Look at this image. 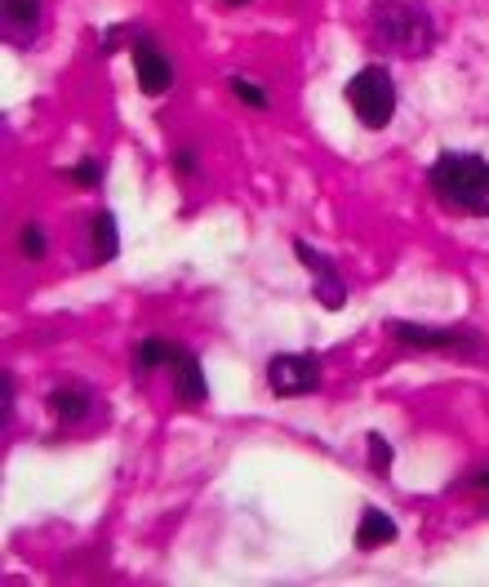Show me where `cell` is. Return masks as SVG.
<instances>
[{
	"instance_id": "obj_1",
	"label": "cell",
	"mask_w": 489,
	"mask_h": 587,
	"mask_svg": "<svg viewBox=\"0 0 489 587\" xmlns=\"http://www.w3.org/2000/svg\"><path fill=\"white\" fill-rule=\"evenodd\" d=\"M432 191L458 214H476L489 219V161L471 156V152H445L432 161L428 169Z\"/></svg>"
},
{
	"instance_id": "obj_2",
	"label": "cell",
	"mask_w": 489,
	"mask_h": 587,
	"mask_svg": "<svg viewBox=\"0 0 489 587\" xmlns=\"http://www.w3.org/2000/svg\"><path fill=\"white\" fill-rule=\"evenodd\" d=\"M370 32L396 58H423L436 45V23L414 0H379L370 10Z\"/></svg>"
},
{
	"instance_id": "obj_3",
	"label": "cell",
	"mask_w": 489,
	"mask_h": 587,
	"mask_svg": "<svg viewBox=\"0 0 489 587\" xmlns=\"http://www.w3.org/2000/svg\"><path fill=\"white\" fill-rule=\"evenodd\" d=\"M347 107L357 111V120L365 129H383L396 116V85L383 68H361L347 81Z\"/></svg>"
},
{
	"instance_id": "obj_4",
	"label": "cell",
	"mask_w": 489,
	"mask_h": 587,
	"mask_svg": "<svg viewBox=\"0 0 489 587\" xmlns=\"http://www.w3.org/2000/svg\"><path fill=\"white\" fill-rule=\"evenodd\" d=\"M267 383L276 397H312V391L321 387V365L316 356L307 352H281V356H271L267 361Z\"/></svg>"
},
{
	"instance_id": "obj_5",
	"label": "cell",
	"mask_w": 489,
	"mask_h": 587,
	"mask_svg": "<svg viewBox=\"0 0 489 587\" xmlns=\"http://www.w3.org/2000/svg\"><path fill=\"white\" fill-rule=\"evenodd\" d=\"M392 334L409 348H432V352H458L467 361H476L485 352V343L467 330H423V325H405V320H392Z\"/></svg>"
},
{
	"instance_id": "obj_6",
	"label": "cell",
	"mask_w": 489,
	"mask_h": 587,
	"mask_svg": "<svg viewBox=\"0 0 489 587\" xmlns=\"http://www.w3.org/2000/svg\"><path fill=\"white\" fill-rule=\"evenodd\" d=\"M294 258H299L303 268H312V277H316V303L329 307V312H338V307L347 303V285H342V272H338L334 258L321 254L316 245H307L303 236L294 240Z\"/></svg>"
},
{
	"instance_id": "obj_7",
	"label": "cell",
	"mask_w": 489,
	"mask_h": 587,
	"mask_svg": "<svg viewBox=\"0 0 489 587\" xmlns=\"http://www.w3.org/2000/svg\"><path fill=\"white\" fill-rule=\"evenodd\" d=\"M133 72H138V90H143L148 98H161V94L174 85L170 58H165L161 45L148 40V36H138V40H133Z\"/></svg>"
},
{
	"instance_id": "obj_8",
	"label": "cell",
	"mask_w": 489,
	"mask_h": 587,
	"mask_svg": "<svg viewBox=\"0 0 489 587\" xmlns=\"http://www.w3.org/2000/svg\"><path fill=\"white\" fill-rule=\"evenodd\" d=\"M170 374H174V391H178V401H183V406H200V401L209 397V391H205V374H200V361H196L187 348L174 352Z\"/></svg>"
},
{
	"instance_id": "obj_9",
	"label": "cell",
	"mask_w": 489,
	"mask_h": 587,
	"mask_svg": "<svg viewBox=\"0 0 489 587\" xmlns=\"http://www.w3.org/2000/svg\"><path fill=\"white\" fill-rule=\"evenodd\" d=\"M392 539H396V520H392L387 512L370 507V512L361 516V526H357V548H361V552H374V548H387Z\"/></svg>"
},
{
	"instance_id": "obj_10",
	"label": "cell",
	"mask_w": 489,
	"mask_h": 587,
	"mask_svg": "<svg viewBox=\"0 0 489 587\" xmlns=\"http://www.w3.org/2000/svg\"><path fill=\"white\" fill-rule=\"evenodd\" d=\"M40 27V0H5V36L32 40Z\"/></svg>"
},
{
	"instance_id": "obj_11",
	"label": "cell",
	"mask_w": 489,
	"mask_h": 587,
	"mask_svg": "<svg viewBox=\"0 0 489 587\" xmlns=\"http://www.w3.org/2000/svg\"><path fill=\"white\" fill-rule=\"evenodd\" d=\"M49 410L58 423H81L90 414V391L85 387H62V391H49Z\"/></svg>"
},
{
	"instance_id": "obj_12",
	"label": "cell",
	"mask_w": 489,
	"mask_h": 587,
	"mask_svg": "<svg viewBox=\"0 0 489 587\" xmlns=\"http://www.w3.org/2000/svg\"><path fill=\"white\" fill-rule=\"evenodd\" d=\"M174 352H178V343H170V339H148L143 348H138V369H170V361H174Z\"/></svg>"
},
{
	"instance_id": "obj_13",
	"label": "cell",
	"mask_w": 489,
	"mask_h": 587,
	"mask_svg": "<svg viewBox=\"0 0 489 587\" xmlns=\"http://www.w3.org/2000/svg\"><path fill=\"white\" fill-rule=\"evenodd\" d=\"M94 249H98V258L107 263V258L120 249V236H116V219L107 214V210H98L94 214Z\"/></svg>"
},
{
	"instance_id": "obj_14",
	"label": "cell",
	"mask_w": 489,
	"mask_h": 587,
	"mask_svg": "<svg viewBox=\"0 0 489 587\" xmlns=\"http://www.w3.org/2000/svg\"><path fill=\"white\" fill-rule=\"evenodd\" d=\"M365 454H370V468H374L379 477H387V472H392V445H387V436L370 432V436H365Z\"/></svg>"
},
{
	"instance_id": "obj_15",
	"label": "cell",
	"mask_w": 489,
	"mask_h": 587,
	"mask_svg": "<svg viewBox=\"0 0 489 587\" xmlns=\"http://www.w3.org/2000/svg\"><path fill=\"white\" fill-rule=\"evenodd\" d=\"M19 245H23V254H27V258H45V249H49V240H45V227L27 223V227L19 232Z\"/></svg>"
},
{
	"instance_id": "obj_16",
	"label": "cell",
	"mask_w": 489,
	"mask_h": 587,
	"mask_svg": "<svg viewBox=\"0 0 489 587\" xmlns=\"http://www.w3.org/2000/svg\"><path fill=\"white\" fill-rule=\"evenodd\" d=\"M232 94H236L241 103H249V107H267V90H258V85H249V81H241V77H232Z\"/></svg>"
},
{
	"instance_id": "obj_17",
	"label": "cell",
	"mask_w": 489,
	"mask_h": 587,
	"mask_svg": "<svg viewBox=\"0 0 489 587\" xmlns=\"http://www.w3.org/2000/svg\"><path fill=\"white\" fill-rule=\"evenodd\" d=\"M98 174H103V165H98V161H81V165L72 169V178H77L81 187H94V183H98Z\"/></svg>"
},
{
	"instance_id": "obj_18",
	"label": "cell",
	"mask_w": 489,
	"mask_h": 587,
	"mask_svg": "<svg viewBox=\"0 0 489 587\" xmlns=\"http://www.w3.org/2000/svg\"><path fill=\"white\" fill-rule=\"evenodd\" d=\"M0 387H5V397H0V401H5V427L14 423V374L5 369V374H0Z\"/></svg>"
},
{
	"instance_id": "obj_19",
	"label": "cell",
	"mask_w": 489,
	"mask_h": 587,
	"mask_svg": "<svg viewBox=\"0 0 489 587\" xmlns=\"http://www.w3.org/2000/svg\"><path fill=\"white\" fill-rule=\"evenodd\" d=\"M476 485H489V468H485V472H480V477H476Z\"/></svg>"
},
{
	"instance_id": "obj_20",
	"label": "cell",
	"mask_w": 489,
	"mask_h": 587,
	"mask_svg": "<svg viewBox=\"0 0 489 587\" xmlns=\"http://www.w3.org/2000/svg\"><path fill=\"white\" fill-rule=\"evenodd\" d=\"M228 5H249V0H228Z\"/></svg>"
}]
</instances>
